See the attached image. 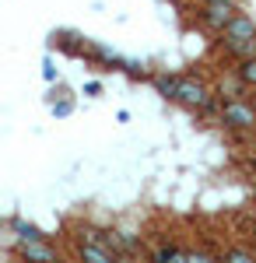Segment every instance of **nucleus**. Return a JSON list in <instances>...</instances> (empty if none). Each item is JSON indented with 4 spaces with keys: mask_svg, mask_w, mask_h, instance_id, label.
I'll use <instances>...</instances> for the list:
<instances>
[{
    "mask_svg": "<svg viewBox=\"0 0 256 263\" xmlns=\"http://www.w3.org/2000/svg\"><path fill=\"white\" fill-rule=\"evenodd\" d=\"M200 21H204L211 32H225V28L235 21V4H204Z\"/></svg>",
    "mask_w": 256,
    "mask_h": 263,
    "instance_id": "20e7f679",
    "label": "nucleus"
},
{
    "mask_svg": "<svg viewBox=\"0 0 256 263\" xmlns=\"http://www.w3.org/2000/svg\"><path fill=\"white\" fill-rule=\"evenodd\" d=\"M99 91H102L99 81H88V84H84V95H99Z\"/></svg>",
    "mask_w": 256,
    "mask_h": 263,
    "instance_id": "9b49d317",
    "label": "nucleus"
},
{
    "mask_svg": "<svg viewBox=\"0 0 256 263\" xmlns=\"http://www.w3.org/2000/svg\"><path fill=\"white\" fill-rule=\"evenodd\" d=\"M256 39V25L249 18H242V14H235V21L221 32V46L232 53V49H239V46H246V42Z\"/></svg>",
    "mask_w": 256,
    "mask_h": 263,
    "instance_id": "7ed1b4c3",
    "label": "nucleus"
},
{
    "mask_svg": "<svg viewBox=\"0 0 256 263\" xmlns=\"http://www.w3.org/2000/svg\"><path fill=\"white\" fill-rule=\"evenodd\" d=\"M204 4H235V0H204Z\"/></svg>",
    "mask_w": 256,
    "mask_h": 263,
    "instance_id": "f8f14e48",
    "label": "nucleus"
},
{
    "mask_svg": "<svg viewBox=\"0 0 256 263\" xmlns=\"http://www.w3.org/2000/svg\"><path fill=\"white\" fill-rule=\"evenodd\" d=\"M221 123L232 130H256V105L242 99H228L221 102Z\"/></svg>",
    "mask_w": 256,
    "mask_h": 263,
    "instance_id": "f257e3e1",
    "label": "nucleus"
},
{
    "mask_svg": "<svg viewBox=\"0 0 256 263\" xmlns=\"http://www.w3.org/2000/svg\"><path fill=\"white\" fill-rule=\"evenodd\" d=\"M81 263H119L109 249L102 246H92V242H81Z\"/></svg>",
    "mask_w": 256,
    "mask_h": 263,
    "instance_id": "423d86ee",
    "label": "nucleus"
},
{
    "mask_svg": "<svg viewBox=\"0 0 256 263\" xmlns=\"http://www.w3.org/2000/svg\"><path fill=\"white\" fill-rule=\"evenodd\" d=\"M190 263H214V260H211L204 249H193V253H190Z\"/></svg>",
    "mask_w": 256,
    "mask_h": 263,
    "instance_id": "9d476101",
    "label": "nucleus"
},
{
    "mask_svg": "<svg viewBox=\"0 0 256 263\" xmlns=\"http://www.w3.org/2000/svg\"><path fill=\"white\" fill-rule=\"evenodd\" d=\"M18 256L25 263H53L57 260V253H53V246L46 242V239H32V242H18Z\"/></svg>",
    "mask_w": 256,
    "mask_h": 263,
    "instance_id": "39448f33",
    "label": "nucleus"
},
{
    "mask_svg": "<svg viewBox=\"0 0 256 263\" xmlns=\"http://www.w3.org/2000/svg\"><path fill=\"white\" fill-rule=\"evenodd\" d=\"M221 263H256V256H253V253H246V249H228Z\"/></svg>",
    "mask_w": 256,
    "mask_h": 263,
    "instance_id": "1a4fd4ad",
    "label": "nucleus"
},
{
    "mask_svg": "<svg viewBox=\"0 0 256 263\" xmlns=\"http://www.w3.org/2000/svg\"><path fill=\"white\" fill-rule=\"evenodd\" d=\"M155 88L165 95V99H176V88H179V78H155Z\"/></svg>",
    "mask_w": 256,
    "mask_h": 263,
    "instance_id": "6e6552de",
    "label": "nucleus"
},
{
    "mask_svg": "<svg viewBox=\"0 0 256 263\" xmlns=\"http://www.w3.org/2000/svg\"><path fill=\"white\" fill-rule=\"evenodd\" d=\"M176 102H182L186 109H207L211 105V91L204 81H193V78H179V88H176Z\"/></svg>",
    "mask_w": 256,
    "mask_h": 263,
    "instance_id": "f03ea898",
    "label": "nucleus"
},
{
    "mask_svg": "<svg viewBox=\"0 0 256 263\" xmlns=\"http://www.w3.org/2000/svg\"><path fill=\"white\" fill-rule=\"evenodd\" d=\"M239 81L246 88H256V57L253 60H239Z\"/></svg>",
    "mask_w": 256,
    "mask_h": 263,
    "instance_id": "0eeeda50",
    "label": "nucleus"
}]
</instances>
